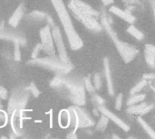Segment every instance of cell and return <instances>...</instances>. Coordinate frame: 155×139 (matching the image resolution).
<instances>
[{
  "label": "cell",
  "mask_w": 155,
  "mask_h": 139,
  "mask_svg": "<svg viewBox=\"0 0 155 139\" xmlns=\"http://www.w3.org/2000/svg\"><path fill=\"white\" fill-rule=\"evenodd\" d=\"M154 108L153 104H150L147 103L145 101H142L140 103L132 105V106H128V113L132 114V115H138V116H143L146 113H148L149 111H151Z\"/></svg>",
  "instance_id": "30bf717a"
},
{
  "label": "cell",
  "mask_w": 155,
  "mask_h": 139,
  "mask_svg": "<svg viewBox=\"0 0 155 139\" xmlns=\"http://www.w3.org/2000/svg\"><path fill=\"white\" fill-rule=\"evenodd\" d=\"M41 51H42V45H41V43H39V44H37V45L35 46V48L34 49L33 53H32V58H33V59L36 58V56L38 55L39 52H41Z\"/></svg>",
  "instance_id": "83f0119b"
},
{
  "label": "cell",
  "mask_w": 155,
  "mask_h": 139,
  "mask_svg": "<svg viewBox=\"0 0 155 139\" xmlns=\"http://www.w3.org/2000/svg\"><path fill=\"white\" fill-rule=\"evenodd\" d=\"M0 98H2L3 100H6L7 98V91L3 87H0Z\"/></svg>",
  "instance_id": "f1b7e54d"
},
{
  "label": "cell",
  "mask_w": 155,
  "mask_h": 139,
  "mask_svg": "<svg viewBox=\"0 0 155 139\" xmlns=\"http://www.w3.org/2000/svg\"><path fill=\"white\" fill-rule=\"evenodd\" d=\"M59 120H60V124H61L62 127L66 128V127L70 126V124H71V115H70L69 109L64 110V111H62L60 113Z\"/></svg>",
  "instance_id": "2e32d148"
},
{
  "label": "cell",
  "mask_w": 155,
  "mask_h": 139,
  "mask_svg": "<svg viewBox=\"0 0 155 139\" xmlns=\"http://www.w3.org/2000/svg\"><path fill=\"white\" fill-rule=\"evenodd\" d=\"M98 110L100 111L101 114H103V115H104L105 117H107L109 120H112L115 125H117V126H118L120 128H122L123 130H124V131H126V132H128V131L130 130V127H129L124 120H122V119H121L118 116H116L114 113L111 112V111H110L108 109H106L104 106L99 107V108H98Z\"/></svg>",
  "instance_id": "9c48e42d"
},
{
  "label": "cell",
  "mask_w": 155,
  "mask_h": 139,
  "mask_svg": "<svg viewBox=\"0 0 155 139\" xmlns=\"http://www.w3.org/2000/svg\"><path fill=\"white\" fill-rule=\"evenodd\" d=\"M51 3L58 15L62 24L63 29L65 33L67 41L72 50H79L83 47V41L77 33L73 24L71 15L63 0H51Z\"/></svg>",
  "instance_id": "3957f363"
},
{
  "label": "cell",
  "mask_w": 155,
  "mask_h": 139,
  "mask_svg": "<svg viewBox=\"0 0 155 139\" xmlns=\"http://www.w3.org/2000/svg\"><path fill=\"white\" fill-rule=\"evenodd\" d=\"M100 22L102 24L103 29L106 31L110 38L114 41V45L116 46V49L118 52L120 53V56L124 60V62H132L136 55L138 54V49L124 41H122L120 38H118L117 33L114 30L111 21L108 17V15L105 13H103L100 14Z\"/></svg>",
  "instance_id": "277c9868"
},
{
  "label": "cell",
  "mask_w": 155,
  "mask_h": 139,
  "mask_svg": "<svg viewBox=\"0 0 155 139\" xmlns=\"http://www.w3.org/2000/svg\"><path fill=\"white\" fill-rule=\"evenodd\" d=\"M102 2L104 5H110L114 3V0H102Z\"/></svg>",
  "instance_id": "4dcf8cb0"
},
{
  "label": "cell",
  "mask_w": 155,
  "mask_h": 139,
  "mask_svg": "<svg viewBox=\"0 0 155 139\" xmlns=\"http://www.w3.org/2000/svg\"><path fill=\"white\" fill-rule=\"evenodd\" d=\"M70 115H71V126L77 128H89L94 125V120L82 109L79 106L75 105L69 109Z\"/></svg>",
  "instance_id": "8992f818"
},
{
  "label": "cell",
  "mask_w": 155,
  "mask_h": 139,
  "mask_svg": "<svg viewBox=\"0 0 155 139\" xmlns=\"http://www.w3.org/2000/svg\"><path fill=\"white\" fill-rule=\"evenodd\" d=\"M52 33H53V38H54V45H55V49L58 52V57L59 59L64 62V63L67 64H71L70 61H69V57L66 52V48L64 45V38L62 36L61 31L59 29L58 26L54 25L52 28Z\"/></svg>",
  "instance_id": "ba28073f"
},
{
  "label": "cell",
  "mask_w": 155,
  "mask_h": 139,
  "mask_svg": "<svg viewBox=\"0 0 155 139\" xmlns=\"http://www.w3.org/2000/svg\"><path fill=\"white\" fill-rule=\"evenodd\" d=\"M25 14V7L24 5L21 4L19 5V6L16 8V10L14 12V14H12V16L9 18L8 24L12 26V27H16L19 24V22L21 21V19L23 18V15Z\"/></svg>",
  "instance_id": "5bb4252c"
},
{
  "label": "cell",
  "mask_w": 155,
  "mask_h": 139,
  "mask_svg": "<svg viewBox=\"0 0 155 139\" xmlns=\"http://www.w3.org/2000/svg\"><path fill=\"white\" fill-rule=\"evenodd\" d=\"M127 32L133 36L134 37L135 39L139 40V41H142L144 39V34L143 33L142 31H140L137 27H135L134 24H131L128 28H127Z\"/></svg>",
  "instance_id": "e0dca14e"
},
{
  "label": "cell",
  "mask_w": 155,
  "mask_h": 139,
  "mask_svg": "<svg viewBox=\"0 0 155 139\" xmlns=\"http://www.w3.org/2000/svg\"><path fill=\"white\" fill-rule=\"evenodd\" d=\"M30 19L32 20H35V21H44L45 19H47V15L43 13V12H40V11H34L32 12L31 14H29V16H28Z\"/></svg>",
  "instance_id": "ffe728a7"
},
{
  "label": "cell",
  "mask_w": 155,
  "mask_h": 139,
  "mask_svg": "<svg viewBox=\"0 0 155 139\" xmlns=\"http://www.w3.org/2000/svg\"><path fill=\"white\" fill-rule=\"evenodd\" d=\"M124 2H126V3H128V4H130V5H140V1L139 0H124Z\"/></svg>",
  "instance_id": "f546056e"
},
{
  "label": "cell",
  "mask_w": 155,
  "mask_h": 139,
  "mask_svg": "<svg viewBox=\"0 0 155 139\" xmlns=\"http://www.w3.org/2000/svg\"><path fill=\"white\" fill-rule=\"evenodd\" d=\"M144 100H145V94H143L141 92L135 93V94H131L130 98L127 100V105L132 106V105L140 103L142 101H144Z\"/></svg>",
  "instance_id": "9a60e30c"
},
{
  "label": "cell",
  "mask_w": 155,
  "mask_h": 139,
  "mask_svg": "<svg viewBox=\"0 0 155 139\" xmlns=\"http://www.w3.org/2000/svg\"><path fill=\"white\" fill-rule=\"evenodd\" d=\"M109 11L113 14L120 17L121 19H123L124 21H125V22H127L129 24H133L135 21V17L132 14H130L129 12H127L125 10L121 9V8H119V7H117L115 5H112L110 7V10Z\"/></svg>",
  "instance_id": "7c38bea8"
},
{
  "label": "cell",
  "mask_w": 155,
  "mask_h": 139,
  "mask_svg": "<svg viewBox=\"0 0 155 139\" xmlns=\"http://www.w3.org/2000/svg\"><path fill=\"white\" fill-rule=\"evenodd\" d=\"M144 58L147 65L151 69L155 68V46L153 44H146L144 49Z\"/></svg>",
  "instance_id": "4fadbf2b"
},
{
  "label": "cell",
  "mask_w": 155,
  "mask_h": 139,
  "mask_svg": "<svg viewBox=\"0 0 155 139\" xmlns=\"http://www.w3.org/2000/svg\"><path fill=\"white\" fill-rule=\"evenodd\" d=\"M40 38H41V45L42 51L45 52L48 56H55V45L53 38L51 25L47 24L45 27H43L40 31Z\"/></svg>",
  "instance_id": "52a82bcc"
},
{
  "label": "cell",
  "mask_w": 155,
  "mask_h": 139,
  "mask_svg": "<svg viewBox=\"0 0 155 139\" xmlns=\"http://www.w3.org/2000/svg\"><path fill=\"white\" fill-rule=\"evenodd\" d=\"M14 57L15 61H20L21 58V53H20V50H19V45L17 43H15V47L14 50Z\"/></svg>",
  "instance_id": "484cf974"
},
{
  "label": "cell",
  "mask_w": 155,
  "mask_h": 139,
  "mask_svg": "<svg viewBox=\"0 0 155 139\" xmlns=\"http://www.w3.org/2000/svg\"><path fill=\"white\" fill-rule=\"evenodd\" d=\"M147 84H148V81H147L146 79H144V80L139 81V82H138L134 87H133V89L131 90V94H135V93L141 92V91L147 86Z\"/></svg>",
  "instance_id": "44dd1931"
},
{
  "label": "cell",
  "mask_w": 155,
  "mask_h": 139,
  "mask_svg": "<svg viewBox=\"0 0 155 139\" xmlns=\"http://www.w3.org/2000/svg\"><path fill=\"white\" fill-rule=\"evenodd\" d=\"M138 122L140 123V125L142 126V128L146 131V133L152 137V138H155V131L150 127V125L141 117L138 118Z\"/></svg>",
  "instance_id": "ac0fdd59"
},
{
  "label": "cell",
  "mask_w": 155,
  "mask_h": 139,
  "mask_svg": "<svg viewBox=\"0 0 155 139\" xmlns=\"http://www.w3.org/2000/svg\"><path fill=\"white\" fill-rule=\"evenodd\" d=\"M92 80H93V83H94L95 90H100L101 87L103 86V78H102L101 74L96 73Z\"/></svg>",
  "instance_id": "603a6c76"
},
{
  "label": "cell",
  "mask_w": 155,
  "mask_h": 139,
  "mask_svg": "<svg viewBox=\"0 0 155 139\" xmlns=\"http://www.w3.org/2000/svg\"><path fill=\"white\" fill-rule=\"evenodd\" d=\"M6 121H7L6 114L5 112H3L2 110H0V127L5 126V124Z\"/></svg>",
  "instance_id": "4316f807"
},
{
  "label": "cell",
  "mask_w": 155,
  "mask_h": 139,
  "mask_svg": "<svg viewBox=\"0 0 155 139\" xmlns=\"http://www.w3.org/2000/svg\"><path fill=\"white\" fill-rule=\"evenodd\" d=\"M108 122H109V119L107 117H105L104 115L101 114V117L99 118L98 119V122L96 124V129L100 132H103L105 130L107 125H108Z\"/></svg>",
  "instance_id": "d6986e66"
},
{
  "label": "cell",
  "mask_w": 155,
  "mask_h": 139,
  "mask_svg": "<svg viewBox=\"0 0 155 139\" xmlns=\"http://www.w3.org/2000/svg\"><path fill=\"white\" fill-rule=\"evenodd\" d=\"M84 87H85V90L89 92V93H94L95 91V88L94 86V83H93V80L91 79L90 76L84 78Z\"/></svg>",
  "instance_id": "7402d4cb"
},
{
  "label": "cell",
  "mask_w": 155,
  "mask_h": 139,
  "mask_svg": "<svg viewBox=\"0 0 155 139\" xmlns=\"http://www.w3.org/2000/svg\"><path fill=\"white\" fill-rule=\"evenodd\" d=\"M30 63H34L36 65L43 66L45 68H48L51 71H54L56 74H67L72 70V65L64 63L62 62L59 57L55 58V56H49L48 58H41V59H33Z\"/></svg>",
  "instance_id": "5b68a950"
},
{
  "label": "cell",
  "mask_w": 155,
  "mask_h": 139,
  "mask_svg": "<svg viewBox=\"0 0 155 139\" xmlns=\"http://www.w3.org/2000/svg\"><path fill=\"white\" fill-rule=\"evenodd\" d=\"M68 7L72 14L89 30L100 32L103 29L100 22V13L81 0H71Z\"/></svg>",
  "instance_id": "7a4b0ae2"
},
{
  "label": "cell",
  "mask_w": 155,
  "mask_h": 139,
  "mask_svg": "<svg viewBox=\"0 0 155 139\" xmlns=\"http://www.w3.org/2000/svg\"><path fill=\"white\" fill-rule=\"evenodd\" d=\"M151 2V5H152V9H153V15H154L155 19V0H150Z\"/></svg>",
  "instance_id": "1f68e13d"
},
{
  "label": "cell",
  "mask_w": 155,
  "mask_h": 139,
  "mask_svg": "<svg viewBox=\"0 0 155 139\" xmlns=\"http://www.w3.org/2000/svg\"><path fill=\"white\" fill-rule=\"evenodd\" d=\"M64 74H57L52 81L51 85L60 90L61 92L74 105L82 106L85 104V87L84 81L72 78H66Z\"/></svg>",
  "instance_id": "6da1fadb"
},
{
  "label": "cell",
  "mask_w": 155,
  "mask_h": 139,
  "mask_svg": "<svg viewBox=\"0 0 155 139\" xmlns=\"http://www.w3.org/2000/svg\"><path fill=\"white\" fill-rule=\"evenodd\" d=\"M104 79L106 81V86H107V90L110 96L114 95V81L112 79V70L110 67V62L107 58L104 59Z\"/></svg>",
  "instance_id": "8fae6325"
},
{
  "label": "cell",
  "mask_w": 155,
  "mask_h": 139,
  "mask_svg": "<svg viewBox=\"0 0 155 139\" xmlns=\"http://www.w3.org/2000/svg\"><path fill=\"white\" fill-rule=\"evenodd\" d=\"M92 100L96 105L97 108H99L101 106H104V100L99 95H94L92 98Z\"/></svg>",
  "instance_id": "cb8c5ba5"
},
{
  "label": "cell",
  "mask_w": 155,
  "mask_h": 139,
  "mask_svg": "<svg viewBox=\"0 0 155 139\" xmlns=\"http://www.w3.org/2000/svg\"><path fill=\"white\" fill-rule=\"evenodd\" d=\"M123 100H124V97L122 94H119L117 97H116V100H115V109L117 110H120L122 106H123Z\"/></svg>",
  "instance_id": "d4e9b609"
}]
</instances>
